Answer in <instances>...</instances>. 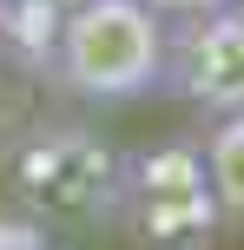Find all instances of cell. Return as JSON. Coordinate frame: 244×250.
<instances>
[{"instance_id": "5", "label": "cell", "mask_w": 244, "mask_h": 250, "mask_svg": "<svg viewBox=\"0 0 244 250\" xmlns=\"http://www.w3.org/2000/svg\"><path fill=\"white\" fill-rule=\"evenodd\" d=\"M205 151V171H211V191L224 204V224H244V112H224L205 125L198 138Z\"/></svg>"}, {"instance_id": "2", "label": "cell", "mask_w": 244, "mask_h": 250, "mask_svg": "<svg viewBox=\"0 0 244 250\" xmlns=\"http://www.w3.org/2000/svg\"><path fill=\"white\" fill-rule=\"evenodd\" d=\"M46 79L79 105H132L165 79V13L145 0H79L60 13Z\"/></svg>"}, {"instance_id": "6", "label": "cell", "mask_w": 244, "mask_h": 250, "mask_svg": "<svg viewBox=\"0 0 244 250\" xmlns=\"http://www.w3.org/2000/svg\"><path fill=\"white\" fill-rule=\"evenodd\" d=\"M0 250H53V237L33 224V217L13 211V217H0Z\"/></svg>"}, {"instance_id": "4", "label": "cell", "mask_w": 244, "mask_h": 250, "mask_svg": "<svg viewBox=\"0 0 244 250\" xmlns=\"http://www.w3.org/2000/svg\"><path fill=\"white\" fill-rule=\"evenodd\" d=\"M158 86L198 119L244 112V0H218L165 20V79Z\"/></svg>"}, {"instance_id": "3", "label": "cell", "mask_w": 244, "mask_h": 250, "mask_svg": "<svg viewBox=\"0 0 244 250\" xmlns=\"http://www.w3.org/2000/svg\"><path fill=\"white\" fill-rule=\"evenodd\" d=\"M112 230L132 250H211L224 230V204L211 191L198 138H158L145 151H126Z\"/></svg>"}, {"instance_id": "1", "label": "cell", "mask_w": 244, "mask_h": 250, "mask_svg": "<svg viewBox=\"0 0 244 250\" xmlns=\"http://www.w3.org/2000/svg\"><path fill=\"white\" fill-rule=\"evenodd\" d=\"M126 151L106 145L79 119H26L0 145V185L13 211L33 217L46 237H92L119 217Z\"/></svg>"}, {"instance_id": "8", "label": "cell", "mask_w": 244, "mask_h": 250, "mask_svg": "<svg viewBox=\"0 0 244 250\" xmlns=\"http://www.w3.org/2000/svg\"><path fill=\"white\" fill-rule=\"evenodd\" d=\"M7 66H13V60H7V53H0V86H7Z\"/></svg>"}, {"instance_id": "7", "label": "cell", "mask_w": 244, "mask_h": 250, "mask_svg": "<svg viewBox=\"0 0 244 250\" xmlns=\"http://www.w3.org/2000/svg\"><path fill=\"white\" fill-rule=\"evenodd\" d=\"M145 7H158L165 20H178V13H198V7H218V0H145Z\"/></svg>"}, {"instance_id": "9", "label": "cell", "mask_w": 244, "mask_h": 250, "mask_svg": "<svg viewBox=\"0 0 244 250\" xmlns=\"http://www.w3.org/2000/svg\"><path fill=\"white\" fill-rule=\"evenodd\" d=\"M53 7H79V0H53Z\"/></svg>"}]
</instances>
